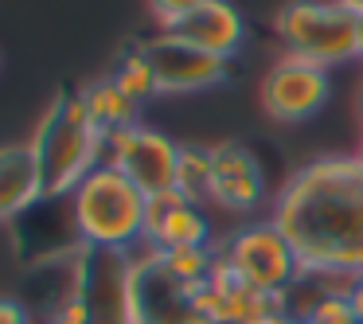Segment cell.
Instances as JSON below:
<instances>
[{
  "instance_id": "cell-14",
  "label": "cell",
  "mask_w": 363,
  "mask_h": 324,
  "mask_svg": "<svg viewBox=\"0 0 363 324\" xmlns=\"http://www.w3.org/2000/svg\"><path fill=\"white\" fill-rule=\"evenodd\" d=\"M110 79L118 82V86L125 90V94L133 98L137 106L152 102V98L160 94V86H157V71H152V63H149V55H145L141 43H133V48L121 51V59H118V67L110 71Z\"/></svg>"
},
{
  "instance_id": "cell-13",
  "label": "cell",
  "mask_w": 363,
  "mask_h": 324,
  "mask_svg": "<svg viewBox=\"0 0 363 324\" xmlns=\"http://www.w3.org/2000/svg\"><path fill=\"white\" fill-rule=\"evenodd\" d=\"M79 98H82V106H86L90 121H94V125L102 129L106 137L141 121V106H137L133 98H129L125 90H121L118 82L110 79V74H106V79L86 82V86L79 90Z\"/></svg>"
},
{
  "instance_id": "cell-26",
  "label": "cell",
  "mask_w": 363,
  "mask_h": 324,
  "mask_svg": "<svg viewBox=\"0 0 363 324\" xmlns=\"http://www.w3.org/2000/svg\"><path fill=\"white\" fill-rule=\"evenodd\" d=\"M289 324H308V320H305V316H289Z\"/></svg>"
},
{
  "instance_id": "cell-15",
  "label": "cell",
  "mask_w": 363,
  "mask_h": 324,
  "mask_svg": "<svg viewBox=\"0 0 363 324\" xmlns=\"http://www.w3.org/2000/svg\"><path fill=\"white\" fill-rule=\"evenodd\" d=\"M152 254H157V250H152ZM215 258H219V250H211V246H176V250H160L157 254L160 269H164L176 285L207 281L211 269H215Z\"/></svg>"
},
{
  "instance_id": "cell-12",
  "label": "cell",
  "mask_w": 363,
  "mask_h": 324,
  "mask_svg": "<svg viewBox=\"0 0 363 324\" xmlns=\"http://www.w3.org/2000/svg\"><path fill=\"white\" fill-rule=\"evenodd\" d=\"M43 199L40 184V164L28 141L0 145V227L35 207Z\"/></svg>"
},
{
  "instance_id": "cell-23",
  "label": "cell",
  "mask_w": 363,
  "mask_h": 324,
  "mask_svg": "<svg viewBox=\"0 0 363 324\" xmlns=\"http://www.w3.org/2000/svg\"><path fill=\"white\" fill-rule=\"evenodd\" d=\"M355 118H359V125H363V79H359V86H355Z\"/></svg>"
},
{
  "instance_id": "cell-3",
  "label": "cell",
  "mask_w": 363,
  "mask_h": 324,
  "mask_svg": "<svg viewBox=\"0 0 363 324\" xmlns=\"http://www.w3.org/2000/svg\"><path fill=\"white\" fill-rule=\"evenodd\" d=\"M149 196L113 164H98L71 191V223L82 246L106 254H129L145 246Z\"/></svg>"
},
{
  "instance_id": "cell-4",
  "label": "cell",
  "mask_w": 363,
  "mask_h": 324,
  "mask_svg": "<svg viewBox=\"0 0 363 324\" xmlns=\"http://www.w3.org/2000/svg\"><path fill=\"white\" fill-rule=\"evenodd\" d=\"M274 32L289 55L320 67H344L359 59V16L336 0H289L274 16Z\"/></svg>"
},
{
  "instance_id": "cell-18",
  "label": "cell",
  "mask_w": 363,
  "mask_h": 324,
  "mask_svg": "<svg viewBox=\"0 0 363 324\" xmlns=\"http://www.w3.org/2000/svg\"><path fill=\"white\" fill-rule=\"evenodd\" d=\"M207 0H149L152 20L160 24V32H176L188 16H196Z\"/></svg>"
},
{
  "instance_id": "cell-1",
  "label": "cell",
  "mask_w": 363,
  "mask_h": 324,
  "mask_svg": "<svg viewBox=\"0 0 363 324\" xmlns=\"http://www.w3.org/2000/svg\"><path fill=\"white\" fill-rule=\"evenodd\" d=\"M301 274H363V172L355 157L301 164L269 207Z\"/></svg>"
},
{
  "instance_id": "cell-7",
  "label": "cell",
  "mask_w": 363,
  "mask_h": 324,
  "mask_svg": "<svg viewBox=\"0 0 363 324\" xmlns=\"http://www.w3.org/2000/svg\"><path fill=\"white\" fill-rule=\"evenodd\" d=\"M262 110L266 118H274L277 125H297V121H308L324 110V102L332 98V79L328 67L308 63L301 55H289L285 51L266 74H262Z\"/></svg>"
},
{
  "instance_id": "cell-19",
  "label": "cell",
  "mask_w": 363,
  "mask_h": 324,
  "mask_svg": "<svg viewBox=\"0 0 363 324\" xmlns=\"http://www.w3.org/2000/svg\"><path fill=\"white\" fill-rule=\"evenodd\" d=\"M0 324H35V320L16 297H0Z\"/></svg>"
},
{
  "instance_id": "cell-24",
  "label": "cell",
  "mask_w": 363,
  "mask_h": 324,
  "mask_svg": "<svg viewBox=\"0 0 363 324\" xmlns=\"http://www.w3.org/2000/svg\"><path fill=\"white\" fill-rule=\"evenodd\" d=\"M352 157H355V164H359V172H363V137L355 141V152H352Z\"/></svg>"
},
{
  "instance_id": "cell-22",
  "label": "cell",
  "mask_w": 363,
  "mask_h": 324,
  "mask_svg": "<svg viewBox=\"0 0 363 324\" xmlns=\"http://www.w3.org/2000/svg\"><path fill=\"white\" fill-rule=\"evenodd\" d=\"M254 324H289V313H269V316H262V320H254Z\"/></svg>"
},
{
  "instance_id": "cell-2",
  "label": "cell",
  "mask_w": 363,
  "mask_h": 324,
  "mask_svg": "<svg viewBox=\"0 0 363 324\" xmlns=\"http://www.w3.org/2000/svg\"><path fill=\"white\" fill-rule=\"evenodd\" d=\"M28 145L40 164L43 199L71 196L98 164H106V133L90 121L74 90H59L51 98Z\"/></svg>"
},
{
  "instance_id": "cell-10",
  "label": "cell",
  "mask_w": 363,
  "mask_h": 324,
  "mask_svg": "<svg viewBox=\"0 0 363 324\" xmlns=\"http://www.w3.org/2000/svg\"><path fill=\"white\" fill-rule=\"evenodd\" d=\"M145 246L149 250H176V246H211V219L199 203H188L180 191L149 199L145 219Z\"/></svg>"
},
{
  "instance_id": "cell-8",
  "label": "cell",
  "mask_w": 363,
  "mask_h": 324,
  "mask_svg": "<svg viewBox=\"0 0 363 324\" xmlns=\"http://www.w3.org/2000/svg\"><path fill=\"white\" fill-rule=\"evenodd\" d=\"M149 55L152 71H157L160 94H199V90L223 86L230 74L227 59H215L207 51L191 48L188 40H180L176 32H157L152 40L141 43Z\"/></svg>"
},
{
  "instance_id": "cell-17",
  "label": "cell",
  "mask_w": 363,
  "mask_h": 324,
  "mask_svg": "<svg viewBox=\"0 0 363 324\" xmlns=\"http://www.w3.org/2000/svg\"><path fill=\"white\" fill-rule=\"evenodd\" d=\"M305 320L308 324H359V316H355L347 293H324L320 301H313V305H308Z\"/></svg>"
},
{
  "instance_id": "cell-21",
  "label": "cell",
  "mask_w": 363,
  "mask_h": 324,
  "mask_svg": "<svg viewBox=\"0 0 363 324\" xmlns=\"http://www.w3.org/2000/svg\"><path fill=\"white\" fill-rule=\"evenodd\" d=\"M336 4H340V9H347L352 16H359V20H363V0H336Z\"/></svg>"
},
{
  "instance_id": "cell-11",
  "label": "cell",
  "mask_w": 363,
  "mask_h": 324,
  "mask_svg": "<svg viewBox=\"0 0 363 324\" xmlns=\"http://www.w3.org/2000/svg\"><path fill=\"white\" fill-rule=\"evenodd\" d=\"M176 35L188 40L191 48L230 63V55H238L242 43H246V20L230 0H207L196 16H188L176 28Z\"/></svg>"
},
{
  "instance_id": "cell-5",
  "label": "cell",
  "mask_w": 363,
  "mask_h": 324,
  "mask_svg": "<svg viewBox=\"0 0 363 324\" xmlns=\"http://www.w3.org/2000/svg\"><path fill=\"white\" fill-rule=\"evenodd\" d=\"M223 258L238 269L246 285L262 293H289L301 277L297 250L289 246V238L274 227V219H258L238 227L235 235L223 242Z\"/></svg>"
},
{
  "instance_id": "cell-20",
  "label": "cell",
  "mask_w": 363,
  "mask_h": 324,
  "mask_svg": "<svg viewBox=\"0 0 363 324\" xmlns=\"http://www.w3.org/2000/svg\"><path fill=\"white\" fill-rule=\"evenodd\" d=\"M347 301H352V308H355V316H359V324H363V274L352 281V293H347Z\"/></svg>"
},
{
  "instance_id": "cell-25",
  "label": "cell",
  "mask_w": 363,
  "mask_h": 324,
  "mask_svg": "<svg viewBox=\"0 0 363 324\" xmlns=\"http://www.w3.org/2000/svg\"><path fill=\"white\" fill-rule=\"evenodd\" d=\"M359 59H363V20H359Z\"/></svg>"
},
{
  "instance_id": "cell-9",
  "label": "cell",
  "mask_w": 363,
  "mask_h": 324,
  "mask_svg": "<svg viewBox=\"0 0 363 324\" xmlns=\"http://www.w3.org/2000/svg\"><path fill=\"white\" fill-rule=\"evenodd\" d=\"M207 199L230 215H246L266 199V172L254 149L242 141H219L211 145V184Z\"/></svg>"
},
{
  "instance_id": "cell-16",
  "label": "cell",
  "mask_w": 363,
  "mask_h": 324,
  "mask_svg": "<svg viewBox=\"0 0 363 324\" xmlns=\"http://www.w3.org/2000/svg\"><path fill=\"white\" fill-rule=\"evenodd\" d=\"M207 184H211V145H180V172H176V191L188 203L207 199Z\"/></svg>"
},
{
  "instance_id": "cell-6",
  "label": "cell",
  "mask_w": 363,
  "mask_h": 324,
  "mask_svg": "<svg viewBox=\"0 0 363 324\" xmlns=\"http://www.w3.org/2000/svg\"><path fill=\"white\" fill-rule=\"evenodd\" d=\"M106 164H113L121 176H129L152 199V196H164V191H176L180 145L160 129L137 121V125H125L106 137Z\"/></svg>"
}]
</instances>
